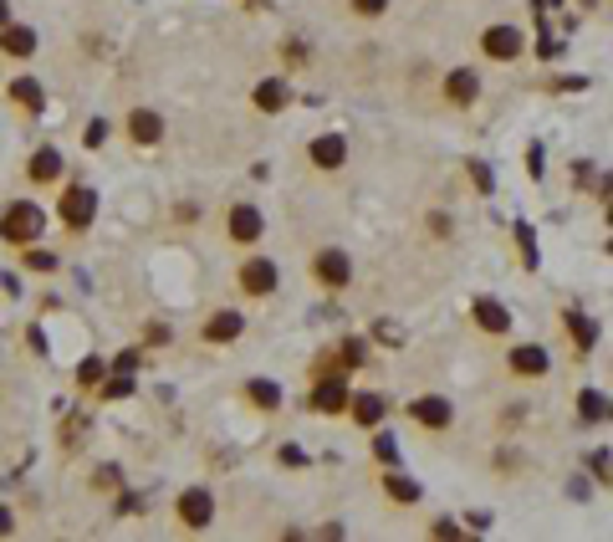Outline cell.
Returning a JSON list of instances; mask_svg holds the SVG:
<instances>
[{"instance_id": "cell-1", "label": "cell", "mask_w": 613, "mask_h": 542, "mask_svg": "<svg viewBox=\"0 0 613 542\" xmlns=\"http://www.w3.org/2000/svg\"><path fill=\"white\" fill-rule=\"evenodd\" d=\"M92 215H98V195H92L87 185L61 189V226L87 230V226H92Z\"/></svg>"}, {"instance_id": "cell-2", "label": "cell", "mask_w": 613, "mask_h": 542, "mask_svg": "<svg viewBox=\"0 0 613 542\" xmlns=\"http://www.w3.org/2000/svg\"><path fill=\"white\" fill-rule=\"evenodd\" d=\"M0 235L5 241H36L41 235V210L26 200V205H11L5 210V220H0Z\"/></svg>"}, {"instance_id": "cell-3", "label": "cell", "mask_w": 613, "mask_h": 542, "mask_svg": "<svg viewBox=\"0 0 613 542\" xmlns=\"http://www.w3.org/2000/svg\"><path fill=\"white\" fill-rule=\"evenodd\" d=\"M312 271H317V282H322V287H347L353 261H347V251H322V256L312 261Z\"/></svg>"}, {"instance_id": "cell-4", "label": "cell", "mask_w": 613, "mask_h": 542, "mask_svg": "<svg viewBox=\"0 0 613 542\" xmlns=\"http://www.w3.org/2000/svg\"><path fill=\"white\" fill-rule=\"evenodd\" d=\"M481 46H486V57H496V62H511V57L521 52V31H516V26H490L486 36H481Z\"/></svg>"}, {"instance_id": "cell-5", "label": "cell", "mask_w": 613, "mask_h": 542, "mask_svg": "<svg viewBox=\"0 0 613 542\" xmlns=\"http://www.w3.org/2000/svg\"><path fill=\"white\" fill-rule=\"evenodd\" d=\"M210 517H215L210 491H184V497H179V522H184V527H210Z\"/></svg>"}, {"instance_id": "cell-6", "label": "cell", "mask_w": 613, "mask_h": 542, "mask_svg": "<svg viewBox=\"0 0 613 542\" xmlns=\"http://www.w3.org/2000/svg\"><path fill=\"white\" fill-rule=\"evenodd\" d=\"M241 287L251 297L276 292V267H271V261H245V267H241Z\"/></svg>"}, {"instance_id": "cell-7", "label": "cell", "mask_w": 613, "mask_h": 542, "mask_svg": "<svg viewBox=\"0 0 613 542\" xmlns=\"http://www.w3.org/2000/svg\"><path fill=\"white\" fill-rule=\"evenodd\" d=\"M475 92H481V83H475V72H470V67H455V72L445 77V98L455 108H470V103H475Z\"/></svg>"}, {"instance_id": "cell-8", "label": "cell", "mask_w": 613, "mask_h": 542, "mask_svg": "<svg viewBox=\"0 0 613 542\" xmlns=\"http://www.w3.org/2000/svg\"><path fill=\"white\" fill-rule=\"evenodd\" d=\"M347 404H353V395H347V384H338V379H322L317 395H312V410H322V415H338Z\"/></svg>"}, {"instance_id": "cell-9", "label": "cell", "mask_w": 613, "mask_h": 542, "mask_svg": "<svg viewBox=\"0 0 613 542\" xmlns=\"http://www.w3.org/2000/svg\"><path fill=\"white\" fill-rule=\"evenodd\" d=\"M261 230H266V220H261V210L256 205H235L230 210V235H235V241H256Z\"/></svg>"}, {"instance_id": "cell-10", "label": "cell", "mask_w": 613, "mask_h": 542, "mask_svg": "<svg viewBox=\"0 0 613 542\" xmlns=\"http://www.w3.org/2000/svg\"><path fill=\"white\" fill-rule=\"evenodd\" d=\"M547 363H552V358L542 354L537 343H527V348H511V369H516V374H527V379L547 374Z\"/></svg>"}, {"instance_id": "cell-11", "label": "cell", "mask_w": 613, "mask_h": 542, "mask_svg": "<svg viewBox=\"0 0 613 542\" xmlns=\"http://www.w3.org/2000/svg\"><path fill=\"white\" fill-rule=\"evenodd\" d=\"M347 159V144L338 139V133H322L317 144H312V164H322V169H338Z\"/></svg>"}, {"instance_id": "cell-12", "label": "cell", "mask_w": 613, "mask_h": 542, "mask_svg": "<svg viewBox=\"0 0 613 542\" xmlns=\"http://www.w3.org/2000/svg\"><path fill=\"white\" fill-rule=\"evenodd\" d=\"M475 323H481L486 333H506V328H511V313H506V307H501V302H490V297H481V302H475Z\"/></svg>"}, {"instance_id": "cell-13", "label": "cell", "mask_w": 613, "mask_h": 542, "mask_svg": "<svg viewBox=\"0 0 613 542\" xmlns=\"http://www.w3.org/2000/svg\"><path fill=\"white\" fill-rule=\"evenodd\" d=\"M414 419H419V425H429V430H445V425H450V404L440 395H429V399H419V404H414Z\"/></svg>"}, {"instance_id": "cell-14", "label": "cell", "mask_w": 613, "mask_h": 542, "mask_svg": "<svg viewBox=\"0 0 613 542\" xmlns=\"http://www.w3.org/2000/svg\"><path fill=\"white\" fill-rule=\"evenodd\" d=\"M0 46H5L11 57H31V52H36V31H31V26H5V31H0Z\"/></svg>"}, {"instance_id": "cell-15", "label": "cell", "mask_w": 613, "mask_h": 542, "mask_svg": "<svg viewBox=\"0 0 613 542\" xmlns=\"http://www.w3.org/2000/svg\"><path fill=\"white\" fill-rule=\"evenodd\" d=\"M128 133L139 139V144H159V133H163V124H159V113H148V108H139L133 118H128Z\"/></svg>"}, {"instance_id": "cell-16", "label": "cell", "mask_w": 613, "mask_h": 542, "mask_svg": "<svg viewBox=\"0 0 613 542\" xmlns=\"http://www.w3.org/2000/svg\"><path fill=\"white\" fill-rule=\"evenodd\" d=\"M31 179H36V185L61 179V148H41L36 159H31Z\"/></svg>"}, {"instance_id": "cell-17", "label": "cell", "mask_w": 613, "mask_h": 542, "mask_svg": "<svg viewBox=\"0 0 613 542\" xmlns=\"http://www.w3.org/2000/svg\"><path fill=\"white\" fill-rule=\"evenodd\" d=\"M210 343H230V338H241V313H215L210 317V328H204Z\"/></svg>"}, {"instance_id": "cell-18", "label": "cell", "mask_w": 613, "mask_h": 542, "mask_svg": "<svg viewBox=\"0 0 613 542\" xmlns=\"http://www.w3.org/2000/svg\"><path fill=\"white\" fill-rule=\"evenodd\" d=\"M384 395H353V419H358V425H378V419H384Z\"/></svg>"}, {"instance_id": "cell-19", "label": "cell", "mask_w": 613, "mask_h": 542, "mask_svg": "<svg viewBox=\"0 0 613 542\" xmlns=\"http://www.w3.org/2000/svg\"><path fill=\"white\" fill-rule=\"evenodd\" d=\"M11 98H16L26 113H41V108H46V98H41V87L31 83V77H16V83H11Z\"/></svg>"}, {"instance_id": "cell-20", "label": "cell", "mask_w": 613, "mask_h": 542, "mask_svg": "<svg viewBox=\"0 0 613 542\" xmlns=\"http://www.w3.org/2000/svg\"><path fill=\"white\" fill-rule=\"evenodd\" d=\"M568 328H572V343L583 348V354H593V343H598V328H593L583 313H568Z\"/></svg>"}, {"instance_id": "cell-21", "label": "cell", "mask_w": 613, "mask_h": 542, "mask_svg": "<svg viewBox=\"0 0 613 542\" xmlns=\"http://www.w3.org/2000/svg\"><path fill=\"white\" fill-rule=\"evenodd\" d=\"M282 103H286V87L276 83V77L256 87V108H266V113H276V108H282Z\"/></svg>"}, {"instance_id": "cell-22", "label": "cell", "mask_w": 613, "mask_h": 542, "mask_svg": "<svg viewBox=\"0 0 613 542\" xmlns=\"http://www.w3.org/2000/svg\"><path fill=\"white\" fill-rule=\"evenodd\" d=\"M245 395H251V404H261V410H276V404H282V389H276V384H266V379H256Z\"/></svg>"}, {"instance_id": "cell-23", "label": "cell", "mask_w": 613, "mask_h": 542, "mask_svg": "<svg viewBox=\"0 0 613 542\" xmlns=\"http://www.w3.org/2000/svg\"><path fill=\"white\" fill-rule=\"evenodd\" d=\"M384 491L394 501H419V486H414L409 476H384Z\"/></svg>"}, {"instance_id": "cell-24", "label": "cell", "mask_w": 613, "mask_h": 542, "mask_svg": "<svg viewBox=\"0 0 613 542\" xmlns=\"http://www.w3.org/2000/svg\"><path fill=\"white\" fill-rule=\"evenodd\" d=\"M577 410H583V419H609V415H613V410H609V399H603V395H593V389H588L583 399H577Z\"/></svg>"}, {"instance_id": "cell-25", "label": "cell", "mask_w": 613, "mask_h": 542, "mask_svg": "<svg viewBox=\"0 0 613 542\" xmlns=\"http://www.w3.org/2000/svg\"><path fill=\"white\" fill-rule=\"evenodd\" d=\"M77 379H82V384H98V379H102V358H87V363L77 369Z\"/></svg>"}, {"instance_id": "cell-26", "label": "cell", "mask_w": 613, "mask_h": 542, "mask_svg": "<svg viewBox=\"0 0 613 542\" xmlns=\"http://www.w3.org/2000/svg\"><path fill=\"white\" fill-rule=\"evenodd\" d=\"M353 11H358V16H384L388 0H353Z\"/></svg>"}, {"instance_id": "cell-27", "label": "cell", "mask_w": 613, "mask_h": 542, "mask_svg": "<svg viewBox=\"0 0 613 542\" xmlns=\"http://www.w3.org/2000/svg\"><path fill=\"white\" fill-rule=\"evenodd\" d=\"M107 144V124H87V148H102Z\"/></svg>"}, {"instance_id": "cell-28", "label": "cell", "mask_w": 613, "mask_h": 542, "mask_svg": "<svg viewBox=\"0 0 613 542\" xmlns=\"http://www.w3.org/2000/svg\"><path fill=\"white\" fill-rule=\"evenodd\" d=\"M102 395H107V399H128V395H133V384H128V379H113Z\"/></svg>"}, {"instance_id": "cell-29", "label": "cell", "mask_w": 613, "mask_h": 542, "mask_svg": "<svg viewBox=\"0 0 613 542\" xmlns=\"http://www.w3.org/2000/svg\"><path fill=\"white\" fill-rule=\"evenodd\" d=\"M82 430H87V419H82V415H72V419H67V445H77V440H82Z\"/></svg>"}, {"instance_id": "cell-30", "label": "cell", "mask_w": 613, "mask_h": 542, "mask_svg": "<svg viewBox=\"0 0 613 542\" xmlns=\"http://www.w3.org/2000/svg\"><path fill=\"white\" fill-rule=\"evenodd\" d=\"M98 486H107V491H113V486H118V466H102V471H98Z\"/></svg>"}, {"instance_id": "cell-31", "label": "cell", "mask_w": 613, "mask_h": 542, "mask_svg": "<svg viewBox=\"0 0 613 542\" xmlns=\"http://www.w3.org/2000/svg\"><path fill=\"white\" fill-rule=\"evenodd\" d=\"M52 267H57V261H52L46 251H31V271H52Z\"/></svg>"}, {"instance_id": "cell-32", "label": "cell", "mask_w": 613, "mask_h": 542, "mask_svg": "<svg viewBox=\"0 0 613 542\" xmlns=\"http://www.w3.org/2000/svg\"><path fill=\"white\" fill-rule=\"evenodd\" d=\"M373 450H378V456H384V460H394V456H399V450H394V440H388V435H378V440H373Z\"/></svg>"}, {"instance_id": "cell-33", "label": "cell", "mask_w": 613, "mask_h": 542, "mask_svg": "<svg viewBox=\"0 0 613 542\" xmlns=\"http://www.w3.org/2000/svg\"><path fill=\"white\" fill-rule=\"evenodd\" d=\"M5 532H16V517H11V512L0 506V538H5Z\"/></svg>"}, {"instance_id": "cell-34", "label": "cell", "mask_w": 613, "mask_h": 542, "mask_svg": "<svg viewBox=\"0 0 613 542\" xmlns=\"http://www.w3.org/2000/svg\"><path fill=\"white\" fill-rule=\"evenodd\" d=\"M5 26H11V5H5V0H0V31H5Z\"/></svg>"}, {"instance_id": "cell-35", "label": "cell", "mask_w": 613, "mask_h": 542, "mask_svg": "<svg viewBox=\"0 0 613 542\" xmlns=\"http://www.w3.org/2000/svg\"><path fill=\"white\" fill-rule=\"evenodd\" d=\"M609 251H613V241H609Z\"/></svg>"}]
</instances>
